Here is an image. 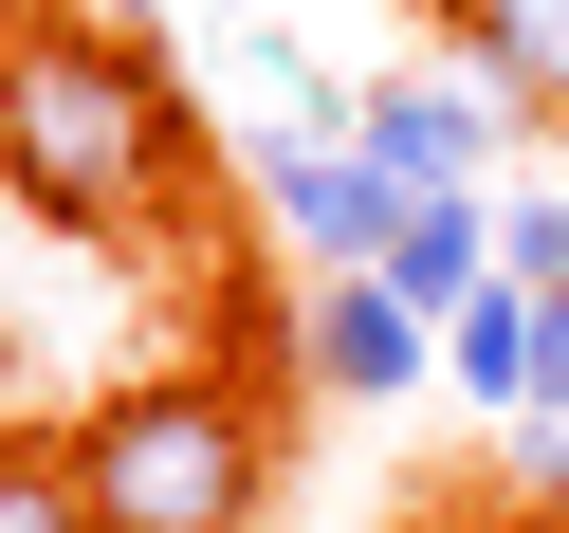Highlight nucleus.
<instances>
[{
  "label": "nucleus",
  "instance_id": "20e7f679",
  "mask_svg": "<svg viewBox=\"0 0 569 533\" xmlns=\"http://www.w3.org/2000/svg\"><path fill=\"white\" fill-rule=\"evenodd\" d=\"M295 368L331 386V405H405V386L441 368V332H422L386 276H312V313H295Z\"/></svg>",
  "mask_w": 569,
  "mask_h": 533
},
{
  "label": "nucleus",
  "instance_id": "7ed1b4c3",
  "mask_svg": "<svg viewBox=\"0 0 569 533\" xmlns=\"http://www.w3.org/2000/svg\"><path fill=\"white\" fill-rule=\"evenodd\" d=\"M258 203L312 239V276H386V239H405L422 185H405V166H368L349 129H276V148H258Z\"/></svg>",
  "mask_w": 569,
  "mask_h": 533
},
{
  "label": "nucleus",
  "instance_id": "f8f14e48",
  "mask_svg": "<svg viewBox=\"0 0 569 533\" xmlns=\"http://www.w3.org/2000/svg\"><path fill=\"white\" fill-rule=\"evenodd\" d=\"M111 19H166V0H111ZM202 19H239V0H202Z\"/></svg>",
  "mask_w": 569,
  "mask_h": 533
},
{
  "label": "nucleus",
  "instance_id": "9d476101",
  "mask_svg": "<svg viewBox=\"0 0 569 533\" xmlns=\"http://www.w3.org/2000/svg\"><path fill=\"white\" fill-rule=\"evenodd\" d=\"M532 460H569V386H551V405H532Z\"/></svg>",
  "mask_w": 569,
  "mask_h": 533
},
{
  "label": "nucleus",
  "instance_id": "6e6552de",
  "mask_svg": "<svg viewBox=\"0 0 569 533\" xmlns=\"http://www.w3.org/2000/svg\"><path fill=\"white\" fill-rule=\"evenodd\" d=\"M0 533H92V478H74V442H0Z\"/></svg>",
  "mask_w": 569,
  "mask_h": 533
},
{
  "label": "nucleus",
  "instance_id": "0eeeda50",
  "mask_svg": "<svg viewBox=\"0 0 569 533\" xmlns=\"http://www.w3.org/2000/svg\"><path fill=\"white\" fill-rule=\"evenodd\" d=\"M478 276H496V203H478V185H422V203H405V239H386V295L441 332Z\"/></svg>",
  "mask_w": 569,
  "mask_h": 533
},
{
  "label": "nucleus",
  "instance_id": "39448f33",
  "mask_svg": "<svg viewBox=\"0 0 569 533\" xmlns=\"http://www.w3.org/2000/svg\"><path fill=\"white\" fill-rule=\"evenodd\" d=\"M349 148H368V166H405V185H478L496 92H478V75H386V92H349Z\"/></svg>",
  "mask_w": 569,
  "mask_h": 533
},
{
  "label": "nucleus",
  "instance_id": "9b49d317",
  "mask_svg": "<svg viewBox=\"0 0 569 533\" xmlns=\"http://www.w3.org/2000/svg\"><path fill=\"white\" fill-rule=\"evenodd\" d=\"M478 533H569V496H532V515H478Z\"/></svg>",
  "mask_w": 569,
  "mask_h": 533
},
{
  "label": "nucleus",
  "instance_id": "f257e3e1",
  "mask_svg": "<svg viewBox=\"0 0 569 533\" xmlns=\"http://www.w3.org/2000/svg\"><path fill=\"white\" fill-rule=\"evenodd\" d=\"M0 185L38 203V221L74 239H129L184 203V92L148 75L129 38H92V19H0Z\"/></svg>",
  "mask_w": 569,
  "mask_h": 533
},
{
  "label": "nucleus",
  "instance_id": "1a4fd4ad",
  "mask_svg": "<svg viewBox=\"0 0 569 533\" xmlns=\"http://www.w3.org/2000/svg\"><path fill=\"white\" fill-rule=\"evenodd\" d=\"M496 276H515L532 313H569V203H515V221H496Z\"/></svg>",
  "mask_w": 569,
  "mask_h": 533
},
{
  "label": "nucleus",
  "instance_id": "423d86ee",
  "mask_svg": "<svg viewBox=\"0 0 569 533\" xmlns=\"http://www.w3.org/2000/svg\"><path fill=\"white\" fill-rule=\"evenodd\" d=\"M459 75L496 92V129H569V0H441Z\"/></svg>",
  "mask_w": 569,
  "mask_h": 533
},
{
  "label": "nucleus",
  "instance_id": "f03ea898",
  "mask_svg": "<svg viewBox=\"0 0 569 533\" xmlns=\"http://www.w3.org/2000/svg\"><path fill=\"white\" fill-rule=\"evenodd\" d=\"M74 478H92V533H258L276 496V405L221 368H148L74 423Z\"/></svg>",
  "mask_w": 569,
  "mask_h": 533
}]
</instances>
